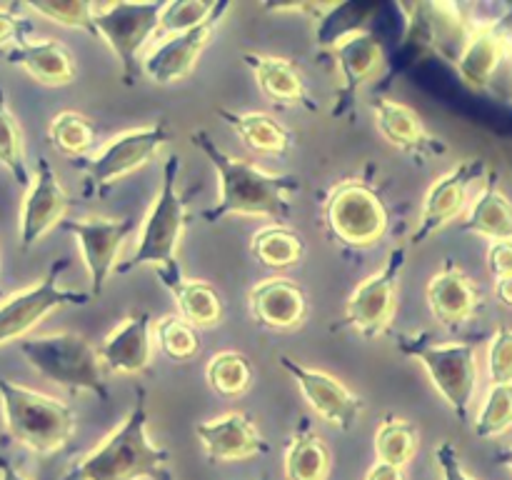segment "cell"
I'll list each match as a JSON object with an SVG mask.
<instances>
[{
    "label": "cell",
    "instance_id": "cell-1",
    "mask_svg": "<svg viewBox=\"0 0 512 480\" xmlns=\"http://www.w3.org/2000/svg\"><path fill=\"white\" fill-rule=\"evenodd\" d=\"M190 143L208 155L220 178V198L203 213L205 223H218L225 215H263L278 220L280 225L290 218L293 203L288 195L300 190L295 175H275L250 160L233 158L205 130H195Z\"/></svg>",
    "mask_w": 512,
    "mask_h": 480
},
{
    "label": "cell",
    "instance_id": "cell-2",
    "mask_svg": "<svg viewBox=\"0 0 512 480\" xmlns=\"http://www.w3.org/2000/svg\"><path fill=\"white\" fill-rule=\"evenodd\" d=\"M170 453L150 443L145 390L138 388V403L128 418L60 480H170Z\"/></svg>",
    "mask_w": 512,
    "mask_h": 480
},
{
    "label": "cell",
    "instance_id": "cell-3",
    "mask_svg": "<svg viewBox=\"0 0 512 480\" xmlns=\"http://www.w3.org/2000/svg\"><path fill=\"white\" fill-rule=\"evenodd\" d=\"M180 163L175 155H170L163 165V188L145 218L143 230H140V243L128 260L115 265V273H130L143 265H153L160 275V283L170 285L175 280H183L180 265L175 260L180 238H183L185 220V198L178 190Z\"/></svg>",
    "mask_w": 512,
    "mask_h": 480
},
{
    "label": "cell",
    "instance_id": "cell-4",
    "mask_svg": "<svg viewBox=\"0 0 512 480\" xmlns=\"http://www.w3.org/2000/svg\"><path fill=\"white\" fill-rule=\"evenodd\" d=\"M0 403L8 435L33 453H55L73 435L75 413L50 395L0 378Z\"/></svg>",
    "mask_w": 512,
    "mask_h": 480
},
{
    "label": "cell",
    "instance_id": "cell-5",
    "mask_svg": "<svg viewBox=\"0 0 512 480\" xmlns=\"http://www.w3.org/2000/svg\"><path fill=\"white\" fill-rule=\"evenodd\" d=\"M400 353L410 355L428 370L430 380L453 408L458 420H468L475 390H478V358L475 343L453 340V343H433L428 333L398 335Z\"/></svg>",
    "mask_w": 512,
    "mask_h": 480
},
{
    "label": "cell",
    "instance_id": "cell-6",
    "mask_svg": "<svg viewBox=\"0 0 512 480\" xmlns=\"http://www.w3.org/2000/svg\"><path fill=\"white\" fill-rule=\"evenodd\" d=\"M20 353L30 365L53 383L70 390H88L98 400H108V385L103 375V360L98 348L83 335L53 333L20 340Z\"/></svg>",
    "mask_w": 512,
    "mask_h": 480
},
{
    "label": "cell",
    "instance_id": "cell-7",
    "mask_svg": "<svg viewBox=\"0 0 512 480\" xmlns=\"http://www.w3.org/2000/svg\"><path fill=\"white\" fill-rule=\"evenodd\" d=\"M388 205L365 180H343L325 200V225L330 235L350 248H368L388 230Z\"/></svg>",
    "mask_w": 512,
    "mask_h": 480
},
{
    "label": "cell",
    "instance_id": "cell-8",
    "mask_svg": "<svg viewBox=\"0 0 512 480\" xmlns=\"http://www.w3.org/2000/svg\"><path fill=\"white\" fill-rule=\"evenodd\" d=\"M163 3H128V0H118V3H95V28H98V38H103L110 45L120 60L123 68V83L133 85L138 75L143 73V63H140V50L155 38L158 30L160 13H163Z\"/></svg>",
    "mask_w": 512,
    "mask_h": 480
},
{
    "label": "cell",
    "instance_id": "cell-9",
    "mask_svg": "<svg viewBox=\"0 0 512 480\" xmlns=\"http://www.w3.org/2000/svg\"><path fill=\"white\" fill-rule=\"evenodd\" d=\"M508 65L512 70V5H495L488 18H473V30L455 68L465 85L488 90Z\"/></svg>",
    "mask_w": 512,
    "mask_h": 480
},
{
    "label": "cell",
    "instance_id": "cell-10",
    "mask_svg": "<svg viewBox=\"0 0 512 480\" xmlns=\"http://www.w3.org/2000/svg\"><path fill=\"white\" fill-rule=\"evenodd\" d=\"M165 140H168V123L158 120L153 125L125 130V133L115 135L108 145H103L93 158L78 160L75 165L88 178V193H103L125 175L143 168L148 160H153Z\"/></svg>",
    "mask_w": 512,
    "mask_h": 480
},
{
    "label": "cell",
    "instance_id": "cell-11",
    "mask_svg": "<svg viewBox=\"0 0 512 480\" xmlns=\"http://www.w3.org/2000/svg\"><path fill=\"white\" fill-rule=\"evenodd\" d=\"M488 160L483 158H465L448 173L440 175L428 190L423 200V210H420L418 225H415L410 243L423 245L430 235L443 230L445 225L453 223L455 218L470 210V195L475 188H483L488 180Z\"/></svg>",
    "mask_w": 512,
    "mask_h": 480
},
{
    "label": "cell",
    "instance_id": "cell-12",
    "mask_svg": "<svg viewBox=\"0 0 512 480\" xmlns=\"http://www.w3.org/2000/svg\"><path fill=\"white\" fill-rule=\"evenodd\" d=\"M65 268H68V260H55L45 278H40L35 285L10 295V298L0 303V345L28 335L53 310L65 308V305L88 303V295L85 293L60 288V273Z\"/></svg>",
    "mask_w": 512,
    "mask_h": 480
},
{
    "label": "cell",
    "instance_id": "cell-13",
    "mask_svg": "<svg viewBox=\"0 0 512 480\" xmlns=\"http://www.w3.org/2000/svg\"><path fill=\"white\" fill-rule=\"evenodd\" d=\"M408 15L405 40L420 50H433L450 63H458L473 30V15L455 3H413L400 5Z\"/></svg>",
    "mask_w": 512,
    "mask_h": 480
},
{
    "label": "cell",
    "instance_id": "cell-14",
    "mask_svg": "<svg viewBox=\"0 0 512 480\" xmlns=\"http://www.w3.org/2000/svg\"><path fill=\"white\" fill-rule=\"evenodd\" d=\"M408 245H398L390 250L388 260L378 273L355 288L345 308V323L358 330L363 338H378L388 330L395 315V295H398V280L405 268Z\"/></svg>",
    "mask_w": 512,
    "mask_h": 480
},
{
    "label": "cell",
    "instance_id": "cell-15",
    "mask_svg": "<svg viewBox=\"0 0 512 480\" xmlns=\"http://www.w3.org/2000/svg\"><path fill=\"white\" fill-rule=\"evenodd\" d=\"M228 10V0H218V8L210 13L208 20H203V23L195 25V28L185 30V33L170 35V38L160 40L158 48H153L145 55L143 73L158 85H170L183 80L185 75L195 68L200 53L208 48L210 35H213V30L218 28L220 20L225 18Z\"/></svg>",
    "mask_w": 512,
    "mask_h": 480
},
{
    "label": "cell",
    "instance_id": "cell-16",
    "mask_svg": "<svg viewBox=\"0 0 512 480\" xmlns=\"http://www.w3.org/2000/svg\"><path fill=\"white\" fill-rule=\"evenodd\" d=\"M60 228L75 235L80 250H83L85 268L90 275V295H100L105 288V280L115 273V260H118L120 245L125 243L135 230L133 218H83V220H63Z\"/></svg>",
    "mask_w": 512,
    "mask_h": 480
},
{
    "label": "cell",
    "instance_id": "cell-17",
    "mask_svg": "<svg viewBox=\"0 0 512 480\" xmlns=\"http://www.w3.org/2000/svg\"><path fill=\"white\" fill-rule=\"evenodd\" d=\"M280 365L293 375L295 383L303 390L305 400L313 405L315 413L323 415L330 425H335L340 430L353 428L355 420L363 413L365 403L348 385H343L338 378H333L330 373H323V370L300 365L298 360L288 358V355L280 358Z\"/></svg>",
    "mask_w": 512,
    "mask_h": 480
},
{
    "label": "cell",
    "instance_id": "cell-18",
    "mask_svg": "<svg viewBox=\"0 0 512 480\" xmlns=\"http://www.w3.org/2000/svg\"><path fill=\"white\" fill-rule=\"evenodd\" d=\"M333 55L335 65L340 70V88L335 93L333 115L335 118H343L353 108L360 85L375 78L380 73V68L385 65V50L383 43L373 33L358 30V33L340 40L333 48Z\"/></svg>",
    "mask_w": 512,
    "mask_h": 480
},
{
    "label": "cell",
    "instance_id": "cell-19",
    "mask_svg": "<svg viewBox=\"0 0 512 480\" xmlns=\"http://www.w3.org/2000/svg\"><path fill=\"white\" fill-rule=\"evenodd\" d=\"M68 203L70 198L60 185L53 165L40 158L33 183L25 193L23 210H20V245H23V250L33 248L53 225L63 223Z\"/></svg>",
    "mask_w": 512,
    "mask_h": 480
},
{
    "label": "cell",
    "instance_id": "cell-20",
    "mask_svg": "<svg viewBox=\"0 0 512 480\" xmlns=\"http://www.w3.org/2000/svg\"><path fill=\"white\" fill-rule=\"evenodd\" d=\"M195 435L213 463L245 460L253 455H265L270 450L268 440L260 435V430L245 413H225L208 423H200Z\"/></svg>",
    "mask_w": 512,
    "mask_h": 480
},
{
    "label": "cell",
    "instance_id": "cell-21",
    "mask_svg": "<svg viewBox=\"0 0 512 480\" xmlns=\"http://www.w3.org/2000/svg\"><path fill=\"white\" fill-rule=\"evenodd\" d=\"M370 108H373L375 125H378L380 135L390 145L403 150V153L423 160L428 155H440L448 150V145L443 140L428 133L423 118L410 105L400 103V100L375 98L370 100Z\"/></svg>",
    "mask_w": 512,
    "mask_h": 480
},
{
    "label": "cell",
    "instance_id": "cell-22",
    "mask_svg": "<svg viewBox=\"0 0 512 480\" xmlns=\"http://www.w3.org/2000/svg\"><path fill=\"white\" fill-rule=\"evenodd\" d=\"M428 305L440 325L458 328L478 315L485 298L478 285L468 278V273L448 260L443 270L435 273L428 283Z\"/></svg>",
    "mask_w": 512,
    "mask_h": 480
},
{
    "label": "cell",
    "instance_id": "cell-23",
    "mask_svg": "<svg viewBox=\"0 0 512 480\" xmlns=\"http://www.w3.org/2000/svg\"><path fill=\"white\" fill-rule=\"evenodd\" d=\"M150 325H153V315L148 310L130 313L98 348L105 368L113 370V373L128 375L143 373L150 365V358H153Z\"/></svg>",
    "mask_w": 512,
    "mask_h": 480
},
{
    "label": "cell",
    "instance_id": "cell-24",
    "mask_svg": "<svg viewBox=\"0 0 512 480\" xmlns=\"http://www.w3.org/2000/svg\"><path fill=\"white\" fill-rule=\"evenodd\" d=\"M250 313L265 328H295L308 313V295L293 280L268 278L250 290Z\"/></svg>",
    "mask_w": 512,
    "mask_h": 480
},
{
    "label": "cell",
    "instance_id": "cell-25",
    "mask_svg": "<svg viewBox=\"0 0 512 480\" xmlns=\"http://www.w3.org/2000/svg\"><path fill=\"white\" fill-rule=\"evenodd\" d=\"M5 60L23 68L43 85H68L75 78L73 55L58 40H40V43L20 40L15 48L5 53Z\"/></svg>",
    "mask_w": 512,
    "mask_h": 480
},
{
    "label": "cell",
    "instance_id": "cell-26",
    "mask_svg": "<svg viewBox=\"0 0 512 480\" xmlns=\"http://www.w3.org/2000/svg\"><path fill=\"white\" fill-rule=\"evenodd\" d=\"M463 230L495 240H512V200L500 188L498 175L490 173L465 213Z\"/></svg>",
    "mask_w": 512,
    "mask_h": 480
},
{
    "label": "cell",
    "instance_id": "cell-27",
    "mask_svg": "<svg viewBox=\"0 0 512 480\" xmlns=\"http://www.w3.org/2000/svg\"><path fill=\"white\" fill-rule=\"evenodd\" d=\"M245 65L253 70L265 98L275 105H310L303 75L290 60L263 53H243ZM313 108V105H310Z\"/></svg>",
    "mask_w": 512,
    "mask_h": 480
},
{
    "label": "cell",
    "instance_id": "cell-28",
    "mask_svg": "<svg viewBox=\"0 0 512 480\" xmlns=\"http://www.w3.org/2000/svg\"><path fill=\"white\" fill-rule=\"evenodd\" d=\"M218 115L240 135V138H243V143L248 145L250 150H255V153L283 155L288 153L290 145H293V133H290L285 125H280L275 118H270V115L235 113V110L228 108H220Z\"/></svg>",
    "mask_w": 512,
    "mask_h": 480
},
{
    "label": "cell",
    "instance_id": "cell-29",
    "mask_svg": "<svg viewBox=\"0 0 512 480\" xmlns=\"http://www.w3.org/2000/svg\"><path fill=\"white\" fill-rule=\"evenodd\" d=\"M333 465L328 443L305 420L293 433L285 453V478L288 480H325Z\"/></svg>",
    "mask_w": 512,
    "mask_h": 480
},
{
    "label": "cell",
    "instance_id": "cell-30",
    "mask_svg": "<svg viewBox=\"0 0 512 480\" xmlns=\"http://www.w3.org/2000/svg\"><path fill=\"white\" fill-rule=\"evenodd\" d=\"M178 303L180 318L188 320L195 328H208L223 318V300L213 285L203 280H175L165 285Z\"/></svg>",
    "mask_w": 512,
    "mask_h": 480
},
{
    "label": "cell",
    "instance_id": "cell-31",
    "mask_svg": "<svg viewBox=\"0 0 512 480\" xmlns=\"http://www.w3.org/2000/svg\"><path fill=\"white\" fill-rule=\"evenodd\" d=\"M255 258L268 268H290V265L300 263L305 255V240L298 230L288 228V225H265L253 235V245H250Z\"/></svg>",
    "mask_w": 512,
    "mask_h": 480
},
{
    "label": "cell",
    "instance_id": "cell-32",
    "mask_svg": "<svg viewBox=\"0 0 512 480\" xmlns=\"http://www.w3.org/2000/svg\"><path fill=\"white\" fill-rule=\"evenodd\" d=\"M375 453H378L380 463L403 468L418 453V428L398 415H385L375 433Z\"/></svg>",
    "mask_w": 512,
    "mask_h": 480
},
{
    "label": "cell",
    "instance_id": "cell-33",
    "mask_svg": "<svg viewBox=\"0 0 512 480\" xmlns=\"http://www.w3.org/2000/svg\"><path fill=\"white\" fill-rule=\"evenodd\" d=\"M205 378H208V385L215 393L225 395V398H235V395L248 390L250 380H253V365L238 350H223V353H215L208 360Z\"/></svg>",
    "mask_w": 512,
    "mask_h": 480
},
{
    "label": "cell",
    "instance_id": "cell-34",
    "mask_svg": "<svg viewBox=\"0 0 512 480\" xmlns=\"http://www.w3.org/2000/svg\"><path fill=\"white\" fill-rule=\"evenodd\" d=\"M95 133H98L95 125L85 115L75 113V110L58 113L48 128V138L53 148L68 155V158H83L93 148Z\"/></svg>",
    "mask_w": 512,
    "mask_h": 480
},
{
    "label": "cell",
    "instance_id": "cell-35",
    "mask_svg": "<svg viewBox=\"0 0 512 480\" xmlns=\"http://www.w3.org/2000/svg\"><path fill=\"white\" fill-rule=\"evenodd\" d=\"M475 435L483 440L503 438L512 430V383L490 385L483 405L478 410V418L473 425Z\"/></svg>",
    "mask_w": 512,
    "mask_h": 480
},
{
    "label": "cell",
    "instance_id": "cell-36",
    "mask_svg": "<svg viewBox=\"0 0 512 480\" xmlns=\"http://www.w3.org/2000/svg\"><path fill=\"white\" fill-rule=\"evenodd\" d=\"M0 165L8 168V173L13 175L15 183H33L28 175V165H25L23 133H20L18 120L10 113L8 95H5L3 85H0Z\"/></svg>",
    "mask_w": 512,
    "mask_h": 480
},
{
    "label": "cell",
    "instance_id": "cell-37",
    "mask_svg": "<svg viewBox=\"0 0 512 480\" xmlns=\"http://www.w3.org/2000/svg\"><path fill=\"white\" fill-rule=\"evenodd\" d=\"M155 338H158L160 350L170 360H190L200 350V335L195 325L180 315H165L155 325Z\"/></svg>",
    "mask_w": 512,
    "mask_h": 480
},
{
    "label": "cell",
    "instance_id": "cell-38",
    "mask_svg": "<svg viewBox=\"0 0 512 480\" xmlns=\"http://www.w3.org/2000/svg\"><path fill=\"white\" fill-rule=\"evenodd\" d=\"M30 13H38L53 23L65 25V28H78L98 38L95 28V3L85 0H38V3H25Z\"/></svg>",
    "mask_w": 512,
    "mask_h": 480
},
{
    "label": "cell",
    "instance_id": "cell-39",
    "mask_svg": "<svg viewBox=\"0 0 512 480\" xmlns=\"http://www.w3.org/2000/svg\"><path fill=\"white\" fill-rule=\"evenodd\" d=\"M215 8H218V0H175V3H168L163 8V13H160L155 40H165L170 35H178L195 28L203 20H208Z\"/></svg>",
    "mask_w": 512,
    "mask_h": 480
},
{
    "label": "cell",
    "instance_id": "cell-40",
    "mask_svg": "<svg viewBox=\"0 0 512 480\" xmlns=\"http://www.w3.org/2000/svg\"><path fill=\"white\" fill-rule=\"evenodd\" d=\"M490 385L512 383V325H500L488 343Z\"/></svg>",
    "mask_w": 512,
    "mask_h": 480
},
{
    "label": "cell",
    "instance_id": "cell-41",
    "mask_svg": "<svg viewBox=\"0 0 512 480\" xmlns=\"http://www.w3.org/2000/svg\"><path fill=\"white\" fill-rule=\"evenodd\" d=\"M435 463L440 468V478L443 480H475L468 470L460 463V453L455 448V443L443 440V443L435 448Z\"/></svg>",
    "mask_w": 512,
    "mask_h": 480
},
{
    "label": "cell",
    "instance_id": "cell-42",
    "mask_svg": "<svg viewBox=\"0 0 512 480\" xmlns=\"http://www.w3.org/2000/svg\"><path fill=\"white\" fill-rule=\"evenodd\" d=\"M485 265L493 280H503L512 275V240H495L488 245Z\"/></svg>",
    "mask_w": 512,
    "mask_h": 480
},
{
    "label": "cell",
    "instance_id": "cell-43",
    "mask_svg": "<svg viewBox=\"0 0 512 480\" xmlns=\"http://www.w3.org/2000/svg\"><path fill=\"white\" fill-rule=\"evenodd\" d=\"M25 30H30V28L23 23V18L13 15L10 10L0 8V48L8 43H20Z\"/></svg>",
    "mask_w": 512,
    "mask_h": 480
},
{
    "label": "cell",
    "instance_id": "cell-44",
    "mask_svg": "<svg viewBox=\"0 0 512 480\" xmlns=\"http://www.w3.org/2000/svg\"><path fill=\"white\" fill-rule=\"evenodd\" d=\"M365 480H405V475H403V468H398V465L380 463L378 460V463L368 470Z\"/></svg>",
    "mask_w": 512,
    "mask_h": 480
},
{
    "label": "cell",
    "instance_id": "cell-45",
    "mask_svg": "<svg viewBox=\"0 0 512 480\" xmlns=\"http://www.w3.org/2000/svg\"><path fill=\"white\" fill-rule=\"evenodd\" d=\"M495 298H498V303L503 305V308L512 310V275L510 278L495 280Z\"/></svg>",
    "mask_w": 512,
    "mask_h": 480
},
{
    "label": "cell",
    "instance_id": "cell-46",
    "mask_svg": "<svg viewBox=\"0 0 512 480\" xmlns=\"http://www.w3.org/2000/svg\"><path fill=\"white\" fill-rule=\"evenodd\" d=\"M0 480H28V478H25V475L20 473V470L15 468L8 458H3V455H0Z\"/></svg>",
    "mask_w": 512,
    "mask_h": 480
},
{
    "label": "cell",
    "instance_id": "cell-47",
    "mask_svg": "<svg viewBox=\"0 0 512 480\" xmlns=\"http://www.w3.org/2000/svg\"><path fill=\"white\" fill-rule=\"evenodd\" d=\"M495 460H498V465H503V468L512 475V443L503 445V448H500L498 453H495Z\"/></svg>",
    "mask_w": 512,
    "mask_h": 480
},
{
    "label": "cell",
    "instance_id": "cell-48",
    "mask_svg": "<svg viewBox=\"0 0 512 480\" xmlns=\"http://www.w3.org/2000/svg\"><path fill=\"white\" fill-rule=\"evenodd\" d=\"M510 100H512V75H510Z\"/></svg>",
    "mask_w": 512,
    "mask_h": 480
},
{
    "label": "cell",
    "instance_id": "cell-49",
    "mask_svg": "<svg viewBox=\"0 0 512 480\" xmlns=\"http://www.w3.org/2000/svg\"><path fill=\"white\" fill-rule=\"evenodd\" d=\"M0 298H3V285H0Z\"/></svg>",
    "mask_w": 512,
    "mask_h": 480
}]
</instances>
